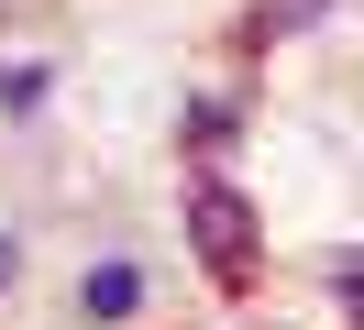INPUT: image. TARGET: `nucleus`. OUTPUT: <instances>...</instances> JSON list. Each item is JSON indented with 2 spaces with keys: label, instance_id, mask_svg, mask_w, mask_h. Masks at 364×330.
<instances>
[{
  "label": "nucleus",
  "instance_id": "nucleus-1",
  "mask_svg": "<svg viewBox=\"0 0 364 330\" xmlns=\"http://www.w3.org/2000/svg\"><path fill=\"white\" fill-rule=\"evenodd\" d=\"M188 242H199V264H210L221 286L254 275V209L221 187V176H199V187H188Z\"/></svg>",
  "mask_w": 364,
  "mask_h": 330
},
{
  "label": "nucleus",
  "instance_id": "nucleus-2",
  "mask_svg": "<svg viewBox=\"0 0 364 330\" xmlns=\"http://www.w3.org/2000/svg\"><path fill=\"white\" fill-rule=\"evenodd\" d=\"M89 319H133V264H100L89 275Z\"/></svg>",
  "mask_w": 364,
  "mask_h": 330
},
{
  "label": "nucleus",
  "instance_id": "nucleus-3",
  "mask_svg": "<svg viewBox=\"0 0 364 330\" xmlns=\"http://www.w3.org/2000/svg\"><path fill=\"white\" fill-rule=\"evenodd\" d=\"M331 297H342V319H364V253H331Z\"/></svg>",
  "mask_w": 364,
  "mask_h": 330
},
{
  "label": "nucleus",
  "instance_id": "nucleus-4",
  "mask_svg": "<svg viewBox=\"0 0 364 330\" xmlns=\"http://www.w3.org/2000/svg\"><path fill=\"white\" fill-rule=\"evenodd\" d=\"M0 11H11V0H0Z\"/></svg>",
  "mask_w": 364,
  "mask_h": 330
}]
</instances>
